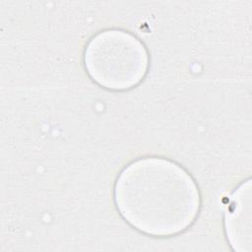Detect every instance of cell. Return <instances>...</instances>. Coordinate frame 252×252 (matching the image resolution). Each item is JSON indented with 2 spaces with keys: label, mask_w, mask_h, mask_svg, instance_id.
<instances>
[{
  "label": "cell",
  "mask_w": 252,
  "mask_h": 252,
  "mask_svg": "<svg viewBox=\"0 0 252 252\" xmlns=\"http://www.w3.org/2000/svg\"><path fill=\"white\" fill-rule=\"evenodd\" d=\"M251 180L242 182L231 194L224 213V232L228 244L238 252L252 250Z\"/></svg>",
  "instance_id": "cell-3"
},
{
  "label": "cell",
  "mask_w": 252,
  "mask_h": 252,
  "mask_svg": "<svg viewBox=\"0 0 252 252\" xmlns=\"http://www.w3.org/2000/svg\"><path fill=\"white\" fill-rule=\"evenodd\" d=\"M84 67L101 88L122 92L138 86L146 77L150 56L144 43L121 29H105L93 35L84 50Z\"/></svg>",
  "instance_id": "cell-2"
},
{
  "label": "cell",
  "mask_w": 252,
  "mask_h": 252,
  "mask_svg": "<svg viewBox=\"0 0 252 252\" xmlns=\"http://www.w3.org/2000/svg\"><path fill=\"white\" fill-rule=\"evenodd\" d=\"M113 198L122 219L153 237L185 231L201 208L193 177L175 161L160 157H145L127 164L117 176Z\"/></svg>",
  "instance_id": "cell-1"
}]
</instances>
